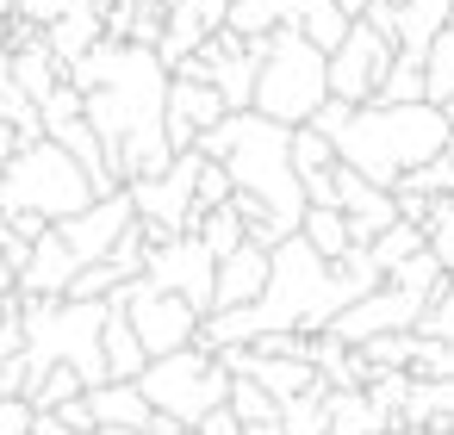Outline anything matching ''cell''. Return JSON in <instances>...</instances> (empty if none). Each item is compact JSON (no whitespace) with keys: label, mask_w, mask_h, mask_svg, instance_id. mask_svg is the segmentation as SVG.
I'll return each instance as SVG.
<instances>
[{"label":"cell","mask_w":454,"mask_h":435,"mask_svg":"<svg viewBox=\"0 0 454 435\" xmlns=\"http://www.w3.org/2000/svg\"><path fill=\"white\" fill-rule=\"evenodd\" d=\"M200 237L212 243V255H218V261H224L231 249H243V243H249V230H243V218H237V206H218V212H206Z\"/></svg>","instance_id":"obj_27"},{"label":"cell","mask_w":454,"mask_h":435,"mask_svg":"<svg viewBox=\"0 0 454 435\" xmlns=\"http://www.w3.org/2000/svg\"><path fill=\"white\" fill-rule=\"evenodd\" d=\"M417 336H423V342H448V336H454V274L429 292V305H423V317H417Z\"/></svg>","instance_id":"obj_26"},{"label":"cell","mask_w":454,"mask_h":435,"mask_svg":"<svg viewBox=\"0 0 454 435\" xmlns=\"http://www.w3.org/2000/svg\"><path fill=\"white\" fill-rule=\"evenodd\" d=\"M367 249H373V261H380V268H386V280H392V268H398V261H411L417 249H429V230H423V224H411V218H398V224H386Z\"/></svg>","instance_id":"obj_21"},{"label":"cell","mask_w":454,"mask_h":435,"mask_svg":"<svg viewBox=\"0 0 454 435\" xmlns=\"http://www.w3.org/2000/svg\"><path fill=\"white\" fill-rule=\"evenodd\" d=\"M137 7H162V13H168V7H175V0H137Z\"/></svg>","instance_id":"obj_42"},{"label":"cell","mask_w":454,"mask_h":435,"mask_svg":"<svg viewBox=\"0 0 454 435\" xmlns=\"http://www.w3.org/2000/svg\"><path fill=\"white\" fill-rule=\"evenodd\" d=\"M280 416H286V435H330V385H311V392L286 398Z\"/></svg>","instance_id":"obj_22"},{"label":"cell","mask_w":454,"mask_h":435,"mask_svg":"<svg viewBox=\"0 0 454 435\" xmlns=\"http://www.w3.org/2000/svg\"><path fill=\"white\" fill-rule=\"evenodd\" d=\"M131 224H137V199H131V187H125V193H106V199H94L88 212L63 218V237L82 249V261H100V255H113V243H119Z\"/></svg>","instance_id":"obj_12"},{"label":"cell","mask_w":454,"mask_h":435,"mask_svg":"<svg viewBox=\"0 0 454 435\" xmlns=\"http://www.w3.org/2000/svg\"><path fill=\"white\" fill-rule=\"evenodd\" d=\"M330 435H392V416L367 398V385H330Z\"/></svg>","instance_id":"obj_16"},{"label":"cell","mask_w":454,"mask_h":435,"mask_svg":"<svg viewBox=\"0 0 454 435\" xmlns=\"http://www.w3.org/2000/svg\"><path fill=\"white\" fill-rule=\"evenodd\" d=\"M305 237H311V243H317V255H330V261L355 249V224H348V212H342L336 199H324V206H311V212H305Z\"/></svg>","instance_id":"obj_19"},{"label":"cell","mask_w":454,"mask_h":435,"mask_svg":"<svg viewBox=\"0 0 454 435\" xmlns=\"http://www.w3.org/2000/svg\"><path fill=\"white\" fill-rule=\"evenodd\" d=\"M268 280H274V249L249 237L243 249H231L218 261V305H255L268 292Z\"/></svg>","instance_id":"obj_14"},{"label":"cell","mask_w":454,"mask_h":435,"mask_svg":"<svg viewBox=\"0 0 454 435\" xmlns=\"http://www.w3.org/2000/svg\"><path fill=\"white\" fill-rule=\"evenodd\" d=\"M100 38H106V7H100V0H75L63 19H51V26H44V44H51L63 63L88 57Z\"/></svg>","instance_id":"obj_15"},{"label":"cell","mask_w":454,"mask_h":435,"mask_svg":"<svg viewBox=\"0 0 454 435\" xmlns=\"http://www.w3.org/2000/svg\"><path fill=\"white\" fill-rule=\"evenodd\" d=\"M398 187H417V193H454V150H442V156H429V162H417Z\"/></svg>","instance_id":"obj_29"},{"label":"cell","mask_w":454,"mask_h":435,"mask_svg":"<svg viewBox=\"0 0 454 435\" xmlns=\"http://www.w3.org/2000/svg\"><path fill=\"white\" fill-rule=\"evenodd\" d=\"M373 100H429V57L423 50H398Z\"/></svg>","instance_id":"obj_20"},{"label":"cell","mask_w":454,"mask_h":435,"mask_svg":"<svg viewBox=\"0 0 454 435\" xmlns=\"http://www.w3.org/2000/svg\"><path fill=\"white\" fill-rule=\"evenodd\" d=\"M100 7H113V0H100Z\"/></svg>","instance_id":"obj_45"},{"label":"cell","mask_w":454,"mask_h":435,"mask_svg":"<svg viewBox=\"0 0 454 435\" xmlns=\"http://www.w3.org/2000/svg\"><path fill=\"white\" fill-rule=\"evenodd\" d=\"M299 26H305V38H311V44H324V50H336V44H342V38L355 32V13L342 7V0H311V7H305V19H299Z\"/></svg>","instance_id":"obj_23"},{"label":"cell","mask_w":454,"mask_h":435,"mask_svg":"<svg viewBox=\"0 0 454 435\" xmlns=\"http://www.w3.org/2000/svg\"><path fill=\"white\" fill-rule=\"evenodd\" d=\"M324 100H330V50L311 44L305 26H280L274 32V50L262 63L255 113H268L280 125H311Z\"/></svg>","instance_id":"obj_5"},{"label":"cell","mask_w":454,"mask_h":435,"mask_svg":"<svg viewBox=\"0 0 454 435\" xmlns=\"http://www.w3.org/2000/svg\"><path fill=\"white\" fill-rule=\"evenodd\" d=\"M231 410H237L243 423H268V416H280V398H274L255 373H237V385H231Z\"/></svg>","instance_id":"obj_25"},{"label":"cell","mask_w":454,"mask_h":435,"mask_svg":"<svg viewBox=\"0 0 454 435\" xmlns=\"http://www.w3.org/2000/svg\"><path fill=\"white\" fill-rule=\"evenodd\" d=\"M448 94H454V26L429 44V100L442 106Z\"/></svg>","instance_id":"obj_30"},{"label":"cell","mask_w":454,"mask_h":435,"mask_svg":"<svg viewBox=\"0 0 454 435\" xmlns=\"http://www.w3.org/2000/svg\"><path fill=\"white\" fill-rule=\"evenodd\" d=\"M243 435H286V416H268V423H243Z\"/></svg>","instance_id":"obj_40"},{"label":"cell","mask_w":454,"mask_h":435,"mask_svg":"<svg viewBox=\"0 0 454 435\" xmlns=\"http://www.w3.org/2000/svg\"><path fill=\"white\" fill-rule=\"evenodd\" d=\"M224 113H231V100H224L218 82H193V75L168 82V137H175V150H193L200 131H212Z\"/></svg>","instance_id":"obj_11"},{"label":"cell","mask_w":454,"mask_h":435,"mask_svg":"<svg viewBox=\"0 0 454 435\" xmlns=\"http://www.w3.org/2000/svg\"><path fill=\"white\" fill-rule=\"evenodd\" d=\"M137 0H113V7H106V38H119V44H131L137 38Z\"/></svg>","instance_id":"obj_33"},{"label":"cell","mask_w":454,"mask_h":435,"mask_svg":"<svg viewBox=\"0 0 454 435\" xmlns=\"http://www.w3.org/2000/svg\"><path fill=\"white\" fill-rule=\"evenodd\" d=\"M448 26H454V0H404V7H398V44L404 50H423L429 57V44Z\"/></svg>","instance_id":"obj_17"},{"label":"cell","mask_w":454,"mask_h":435,"mask_svg":"<svg viewBox=\"0 0 454 435\" xmlns=\"http://www.w3.org/2000/svg\"><path fill=\"white\" fill-rule=\"evenodd\" d=\"M7 218H13V230H20V237H32V243L51 230V218H44V212H7Z\"/></svg>","instance_id":"obj_38"},{"label":"cell","mask_w":454,"mask_h":435,"mask_svg":"<svg viewBox=\"0 0 454 435\" xmlns=\"http://www.w3.org/2000/svg\"><path fill=\"white\" fill-rule=\"evenodd\" d=\"M0 119H7V94H0Z\"/></svg>","instance_id":"obj_44"},{"label":"cell","mask_w":454,"mask_h":435,"mask_svg":"<svg viewBox=\"0 0 454 435\" xmlns=\"http://www.w3.org/2000/svg\"><path fill=\"white\" fill-rule=\"evenodd\" d=\"M125 280H131V274H125L113 255H100V261H82V274L69 280V299H113Z\"/></svg>","instance_id":"obj_24"},{"label":"cell","mask_w":454,"mask_h":435,"mask_svg":"<svg viewBox=\"0 0 454 435\" xmlns=\"http://www.w3.org/2000/svg\"><path fill=\"white\" fill-rule=\"evenodd\" d=\"M0 199H7V212H44L51 224H63V218L88 212L100 193H94V175L75 162V150L44 137V144H26L0 168Z\"/></svg>","instance_id":"obj_4"},{"label":"cell","mask_w":454,"mask_h":435,"mask_svg":"<svg viewBox=\"0 0 454 435\" xmlns=\"http://www.w3.org/2000/svg\"><path fill=\"white\" fill-rule=\"evenodd\" d=\"M200 435H243V416L231 404H218L212 416H200Z\"/></svg>","instance_id":"obj_35"},{"label":"cell","mask_w":454,"mask_h":435,"mask_svg":"<svg viewBox=\"0 0 454 435\" xmlns=\"http://www.w3.org/2000/svg\"><path fill=\"white\" fill-rule=\"evenodd\" d=\"M336 206L355 224V243H373L386 224H398V193L380 187L373 175H361L355 162H336Z\"/></svg>","instance_id":"obj_10"},{"label":"cell","mask_w":454,"mask_h":435,"mask_svg":"<svg viewBox=\"0 0 454 435\" xmlns=\"http://www.w3.org/2000/svg\"><path fill=\"white\" fill-rule=\"evenodd\" d=\"M144 274L162 280V286H175V292H187L200 311H218V255H212V243L200 230H181V237L156 243Z\"/></svg>","instance_id":"obj_9"},{"label":"cell","mask_w":454,"mask_h":435,"mask_svg":"<svg viewBox=\"0 0 454 435\" xmlns=\"http://www.w3.org/2000/svg\"><path fill=\"white\" fill-rule=\"evenodd\" d=\"M392 57H398V44L373 26V19H355V32L330 50V94H342V100H373L380 94V82H386V69H392Z\"/></svg>","instance_id":"obj_8"},{"label":"cell","mask_w":454,"mask_h":435,"mask_svg":"<svg viewBox=\"0 0 454 435\" xmlns=\"http://www.w3.org/2000/svg\"><path fill=\"white\" fill-rule=\"evenodd\" d=\"M7 292H20V268L7 261V249H0V299H7Z\"/></svg>","instance_id":"obj_39"},{"label":"cell","mask_w":454,"mask_h":435,"mask_svg":"<svg viewBox=\"0 0 454 435\" xmlns=\"http://www.w3.org/2000/svg\"><path fill=\"white\" fill-rule=\"evenodd\" d=\"M448 423H454V410H448Z\"/></svg>","instance_id":"obj_46"},{"label":"cell","mask_w":454,"mask_h":435,"mask_svg":"<svg viewBox=\"0 0 454 435\" xmlns=\"http://www.w3.org/2000/svg\"><path fill=\"white\" fill-rule=\"evenodd\" d=\"M75 274H82V249L63 237V224H51V230L32 243V261L20 268V292H26V299H63Z\"/></svg>","instance_id":"obj_13"},{"label":"cell","mask_w":454,"mask_h":435,"mask_svg":"<svg viewBox=\"0 0 454 435\" xmlns=\"http://www.w3.org/2000/svg\"><path fill=\"white\" fill-rule=\"evenodd\" d=\"M342 7H348V13H355V19H361V13H367V7H373V0H342Z\"/></svg>","instance_id":"obj_41"},{"label":"cell","mask_w":454,"mask_h":435,"mask_svg":"<svg viewBox=\"0 0 454 435\" xmlns=\"http://www.w3.org/2000/svg\"><path fill=\"white\" fill-rule=\"evenodd\" d=\"M69 7H75V0H20V13H26V19H38V26H51V19H63Z\"/></svg>","instance_id":"obj_36"},{"label":"cell","mask_w":454,"mask_h":435,"mask_svg":"<svg viewBox=\"0 0 454 435\" xmlns=\"http://www.w3.org/2000/svg\"><path fill=\"white\" fill-rule=\"evenodd\" d=\"M26 348V292L0 299V354H20Z\"/></svg>","instance_id":"obj_31"},{"label":"cell","mask_w":454,"mask_h":435,"mask_svg":"<svg viewBox=\"0 0 454 435\" xmlns=\"http://www.w3.org/2000/svg\"><path fill=\"white\" fill-rule=\"evenodd\" d=\"M32 416H38V404L20 392V398H0V435H32Z\"/></svg>","instance_id":"obj_32"},{"label":"cell","mask_w":454,"mask_h":435,"mask_svg":"<svg viewBox=\"0 0 454 435\" xmlns=\"http://www.w3.org/2000/svg\"><path fill=\"white\" fill-rule=\"evenodd\" d=\"M200 168H206V150H181L168 162V175H150V181H131V199L144 218H162L168 230H200L206 212H200Z\"/></svg>","instance_id":"obj_7"},{"label":"cell","mask_w":454,"mask_h":435,"mask_svg":"<svg viewBox=\"0 0 454 435\" xmlns=\"http://www.w3.org/2000/svg\"><path fill=\"white\" fill-rule=\"evenodd\" d=\"M429 249H435V255H442V268H448V274H454V218H448V224H435V230H429Z\"/></svg>","instance_id":"obj_37"},{"label":"cell","mask_w":454,"mask_h":435,"mask_svg":"<svg viewBox=\"0 0 454 435\" xmlns=\"http://www.w3.org/2000/svg\"><path fill=\"white\" fill-rule=\"evenodd\" d=\"M293 131H299V125H280V119L243 106V113H237V144H231L224 162H231V175H237V187L262 193V199L280 212L286 230H305L311 193H305V175H299V162H293Z\"/></svg>","instance_id":"obj_3"},{"label":"cell","mask_w":454,"mask_h":435,"mask_svg":"<svg viewBox=\"0 0 454 435\" xmlns=\"http://www.w3.org/2000/svg\"><path fill=\"white\" fill-rule=\"evenodd\" d=\"M442 113H448V125H454V94H448V100H442Z\"/></svg>","instance_id":"obj_43"},{"label":"cell","mask_w":454,"mask_h":435,"mask_svg":"<svg viewBox=\"0 0 454 435\" xmlns=\"http://www.w3.org/2000/svg\"><path fill=\"white\" fill-rule=\"evenodd\" d=\"M342 286L330 274V255H317V243L305 230H293L280 249H274V280L268 292L249 305L255 311V336L262 330H305V336H324L330 317L342 311Z\"/></svg>","instance_id":"obj_2"},{"label":"cell","mask_w":454,"mask_h":435,"mask_svg":"<svg viewBox=\"0 0 454 435\" xmlns=\"http://www.w3.org/2000/svg\"><path fill=\"white\" fill-rule=\"evenodd\" d=\"M305 7H311V0H237V7H231V26H237L243 38H268V32H280V26H299Z\"/></svg>","instance_id":"obj_18"},{"label":"cell","mask_w":454,"mask_h":435,"mask_svg":"<svg viewBox=\"0 0 454 435\" xmlns=\"http://www.w3.org/2000/svg\"><path fill=\"white\" fill-rule=\"evenodd\" d=\"M137 385L150 392L156 410H168V416H181L187 429H200V416H212L218 404H231L237 373L218 361V348L187 342V348H175V354H156V361L137 373Z\"/></svg>","instance_id":"obj_6"},{"label":"cell","mask_w":454,"mask_h":435,"mask_svg":"<svg viewBox=\"0 0 454 435\" xmlns=\"http://www.w3.org/2000/svg\"><path fill=\"white\" fill-rule=\"evenodd\" d=\"M20 392H26V348L0 354V398H20Z\"/></svg>","instance_id":"obj_34"},{"label":"cell","mask_w":454,"mask_h":435,"mask_svg":"<svg viewBox=\"0 0 454 435\" xmlns=\"http://www.w3.org/2000/svg\"><path fill=\"white\" fill-rule=\"evenodd\" d=\"M392 280H398V286H411V292H435V286L448 280V268H442V255H435V249H417L411 261H398V268H392Z\"/></svg>","instance_id":"obj_28"},{"label":"cell","mask_w":454,"mask_h":435,"mask_svg":"<svg viewBox=\"0 0 454 435\" xmlns=\"http://www.w3.org/2000/svg\"><path fill=\"white\" fill-rule=\"evenodd\" d=\"M448 137H454V125L435 100H361L355 119L336 131V150L380 187H398L417 162L442 156Z\"/></svg>","instance_id":"obj_1"}]
</instances>
